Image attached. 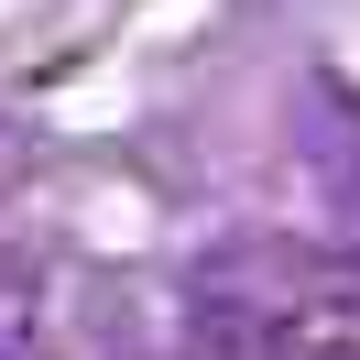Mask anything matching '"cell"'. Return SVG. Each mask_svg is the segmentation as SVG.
I'll return each mask as SVG.
<instances>
[{"instance_id":"7a4b0ae2","label":"cell","mask_w":360,"mask_h":360,"mask_svg":"<svg viewBox=\"0 0 360 360\" xmlns=\"http://www.w3.org/2000/svg\"><path fill=\"white\" fill-rule=\"evenodd\" d=\"M306 164L338 219V251L360 262V88L349 77H306Z\"/></svg>"},{"instance_id":"3957f363","label":"cell","mask_w":360,"mask_h":360,"mask_svg":"<svg viewBox=\"0 0 360 360\" xmlns=\"http://www.w3.org/2000/svg\"><path fill=\"white\" fill-rule=\"evenodd\" d=\"M0 360H55V316H44L33 262H0Z\"/></svg>"},{"instance_id":"6da1fadb","label":"cell","mask_w":360,"mask_h":360,"mask_svg":"<svg viewBox=\"0 0 360 360\" xmlns=\"http://www.w3.org/2000/svg\"><path fill=\"white\" fill-rule=\"evenodd\" d=\"M360 338V262L316 240H229L175 306V360H328Z\"/></svg>"}]
</instances>
